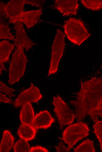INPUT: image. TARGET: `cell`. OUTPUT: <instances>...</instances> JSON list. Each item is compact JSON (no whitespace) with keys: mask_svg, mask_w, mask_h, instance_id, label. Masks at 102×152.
<instances>
[{"mask_svg":"<svg viewBox=\"0 0 102 152\" xmlns=\"http://www.w3.org/2000/svg\"><path fill=\"white\" fill-rule=\"evenodd\" d=\"M94 132L96 134L100 145L102 152V121L99 120L94 123L93 125Z\"/></svg>","mask_w":102,"mask_h":152,"instance_id":"44dd1931","label":"cell"},{"mask_svg":"<svg viewBox=\"0 0 102 152\" xmlns=\"http://www.w3.org/2000/svg\"><path fill=\"white\" fill-rule=\"evenodd\" d=\"M46 148L40 146H36L31 147L29 152H48Z\"/></svg>","mask_w":102,"mask_h":152,"instance_id":"d4e9b609","label":"cell"},{"mask_svg":"<svg viewBox=\"0 0 102 152\" xmlns=\"http://www.w3.org/2000/svg\"><path fill=\"white\" fill-rule=\"evenodd\" d=\"M14 47V44L7 40L0 42V64L7 62L10 53Z\"/></svg>","mask_w":102,"mask_h":152,"instance_id":"9a60e30c","label":"cell"},{"mask_svg":"<svg viewBox=\"0 0 102 152\" xmlns=\"http://www.w3.org/2000/svg\"><path fill=\"white\" fill-rule=\"evenodd\" d=\"M0 101L6 103H11L12 100L7 98L5 95L0 93Z\"/></svg>","mask_w":102,"mask_h":152,"instance_id":"83f0119b","label":"cell"},{"mask_svg":"<svg viewBox=\"0 0 102 152\" xmlns=\"http://www.w3.org/2000/svg\"><path fill=\"white\" fill-rule=\"evenodd\" d=\"M52 103L55 107L54 111L57 117L61 128L73 122L75 115L59 96H54Z\"/></svg>","mask_w":102,"mask_h":152,"instance_id":"8992f818","label":"cell"},{"mask_svg":"<svg viewBox=\"0 0 102 152\" xmlns=\"http://www.w3.org/2000/svg\"><path fill=\"white\" fill-rule=\"evenodd\" d=\"M14 141V138L10 132L4 130L0 145V152H9L13 146Z\"/></svg>","mask_w":102,"mask_h":152,"instance_id":"2e32d148","label":"cell"},{"mask_svg":"<svg viewBox=\"0 0 102 152\" xmlns=\"http://www.w3.org/2000/svg\"><path fill=\"white\" fill-rule=\"evenodd\" d=\"M0 23H4L7 19L9 18L6 10V4L1 2L0 3Z\"/></svg>","mask_w":102,"mask_h":152,"instance_id":"603a6c76","label":"cell"},{"mask_svg":"<svg viewBox=\"0 0 102 152\" xmlns=\"http://www.w3.org/2000/svg\"><path fill=\"white\" fill-rule=\"evenodd\" d=\"M89 132L88 125L82 122L70 125L66 128L62 134V139L68 144L69 151L79 141L87 136Z\"/></svg>","mask_w":102,"mask_h":152,"instance_id":"277c9868","label":"cell"},{"mask_svg":"<svg viewBox=\"0 0 102 152\" xmlns=\"http://www.w3.org/2000/svg\"><path fill=\"white\" fill-rule=\"evenodd\" d=\"M37 130L32 125L22 124L18 129L17 134L21 139L30 141L35 138Z\"/></svg>","mask_w":102,"mask_h":152,"instance_id":"5bb4252c","label":"cell"},{"mask_svg":"<svg viewBox=\"0 0 102 152\" xmlns=\"http://www.w3.org/2000/svg\"><path fill=\"white\" fill-rule=\"evenodd\" d=\"M82 4L86 8L93 11L102 9V0H81Z\"/></svg>","mask_w":102,"mask_h":152,"instance_id":"ac0fdd59","label":"cell"},{"mask_svg":"<svg viewBox=\"0 0 102 152\" xmlns=\"http://www.w3.org/2000/svg\"><path fill=\"white\" fill-rule=\"evenodd\" d=\"M79 4L76 0H56L53 8L58 10L63 16L76 15Z\"/></svg>","mask_w":102,"mask_h":152,"instance_id":"30bf717a","label":"cell"},{"mask_svg":"<svg viewBox=\"0 0 102 152\" xmlns=\"http://www.w3.org/2000/svg\"><path fill=\"white\" fill-rule=\"evenodd\" d=\"M26 4L35 6L38 8H41L42 6L43 1L42 0H25Z\"/></svg>","mask_w":102,"mask_h":152,"instance_id":"484cf974","label":"cell"},{"mask_svg":"<svg viewBox=\"0 0 102 152\" xmlns=\"http://www.w3.org/2000/svg\"><path fill=\"white\" fill-rule=\"evenodd\" d=\"M93 141L89 139L85 140L74 149L75 152H95Z\"/></svg>","mask_w":102,"mask_h":152,"instance_id":"e0dca14e","label":"cell"},{"mask_svg":"<svg viewBox=\"0 0 102 152\" xmlns=\"http://www.w3.org/2000/svg\"><path fill=\"white\" fill-rule=\"evenodd\" d=\"M10 28L8 24L0 23V38L7 39L14 41L15 38L9 31Z\"/></svg>","mask_w":102,"mask_h":152,"instance_id":"ffe728a7","label":"cell"},{"mask_svg":"<svg viewBox=\"0 0 102 152\" xmlns=\"http://www.w3.org/2000/svg\"><path fill=\"white\" fill-rule=\"evenodd\" d=\"M101 67H102V66H101Z\"/></svg>","mask_w":102,"mask_h":152,"instance_id":"f1b7e54d","label":"cell"},{"mask_svg":"<svg viewBox=\"0 0 102 152\" xmlns=\"http://www.w3.org/2000/svg\"><path fill=\"white\" fill-rule=\"evenodd\" d=\"M55 148L57 152H69L68 148H67L65 146L63 143L60 141L59 145L57 146H55Z\"/></svg>","mask_w":102,"mask_h":152,"instance_id":"4316f807","label":"cell"},{"mask_svg":"<svg viewBox=\"0 0 102 152\" xmlns=\"http://www.w3.org/2000/svg\"><path fill=\"white\" fill-rule=\"evenodd\" d=\"M76 100L70 101L75 111L77 121L90 115L95 109L102 107V79L94 77L81 82V88Z\"/></svg>","mask_w":102,"mask_h":152,"instance_id":"6da1fadb","label":"cell"},{"mask_svg":"<svg viewBox=\"0 0 102 152\" xmlns=\"http://www.w3.org/2000/svg\"><path fill=\"white\" fill-rule=\"evenodd\" d=\"M25 0H12L6 4V10L9 18L17 17L23 12Z\"/></svg>","mask_w":102,"mask_h":152,"instance_id":"7c38bea8","label":"cell"},{"mask_svg":"<svg viewBox=\"0 0 102 152\" xmlns=\"http://www.w3.org/2000/svg\"><path fill=\"white\" fill-rule=\"evenodd\" d=\"M0 91L2 92L7 95L10 97L12 96L14 97L15 96L13 92L15 91V90L12 88L8 87L5 84L0 81Z\"/></svg>","mask_w":102,"mask_h":152,"instance_id":"7402d4cb","label":"cell"},{"mask_svg":"<svg viewBox=\"0 0 102 152\" xmlns=\"http://www.w3.org/2000/svg\"><path fill=\"white\" fill-rule=\"evenodd\" d=\"M27 141L21 139L18 140L14 146V152H29L30 148V145Z\"/></svg>","mask_w":102,"mask_h":152,"instance_id":"d6986e66","label":"cell"},{"mask_svg":"<svg viewBox=\"0 0 102 152\" xmlns=\"http://www.w3.org/2000/svg\"><path fill=\"white\" fill-rule=\"evenodd\" d=\"M42 13L41 9L23 12L17 17L9 18L8 23H13L18 20H20L29 28L38 22Z\"/></svg>","mask_w":102,"mask_h":152,"instance_id":"9c48e42d","label":"cell"},{"mask_svg":"<svg viewBox=\"0 0 102 152\" xmlns=\"http://www.w3.org/2000/svg\"><path fill=\"white\" fill-rule=\"evenodd\" d=\"M64 33L60 29H58L52 47L51 60L48 76L57 71L64 49Z\"/></svg>","mask_w":102,"mask_h":152,"instance_id":"5b68a950","label":"cell"},{"mask_svg":"<svg viewBox=\"0 0 102 152\" xmlns=\"http://www.w3.org/2000/svg\"><path fill=\"white\" fill-rule=\"evenodd\" d=\"M42 97V95L39 89L31 83L30 88L19 95L14 102V106L18 108L25 103L36 102Z\"/></svg>","mask_w":102,"mask_h":152,"instance_id":"52a82bcc","label":"cell"},{"mask_svg":"<svg viewBox=\"0 0 102 152\" xmlns=\"http://www.w3.org/2000/svg\"><path fill=\"white\" fill-rule=\"evenodd\" d=\"M23 49L22 46L18 47L13 55L8 75V82L11 85L18 82L24 74L27 60Z\"/></svg>","mask_w":102,"mask_h":152,"instance_id":"3957f363","label":"cell"},{"mask_svg":"<svg viewBox=\"0 0 102 152\" xmlns=\"http://www.w3.org/2000/svg\"><path fill=\"white\" fill-rule=\"evenodd\" d=\"M16 35L14 43L17 47L22 46L26 51L29 50L36 44L30 40L27 37L23 28V22L18 20L13 23Z\"/></svg>","mask_w":102,"mask_h":152,"instance_id":"ba28073f","label":"cell"},{"mask_svg":"<svg viewBox=\"0 0 102 152\" xmlns=\"http://www.w3.org/2000/svg\"><path fill=\"white\" fill-rule=\"evenodd\" d=\"M55 121L47 110L40 112L36 114L34 118L32 126L36 129H47L51 126Z\"/></svg>","mask_w":102,"mask_h":152,"instance_id":"8fae6325","label":"cell"},{"mask_svg":"<svg viewBox=\"0 0 102 152\" xmlns=\"http://www.w3.org/2000/svg\"><path fill=\"white\" fill-rule=\"evenodd\" d=\"M34 117V112L31 103H25L23 105L20 113L21 124L32 125Z\"/></svg>","mask_w":102,"mask_h":152,"instance_id":"4fadbf2b","label":"cell"},{"mask_svg":"<svg viewBox=\"0 0 102 152\" xmlns=\"http://www.w3.org/2000/svg\"><path fill=\"white\" fill-rule=\"evenodd\" d=\"M90 116L94 123L98 121L99 116L102 118V107L95 109L92 112Z\"/></svg>","mask_w":102,"mask_h":152,"instance_id":"cb8c5ba5","label":"cell"},{"mask_svg":"<svg viewBox=\"0 0 102 152\" xmlns=\"http://www.w3.org/2000/svg\"><path fill=\"white\" fill-rule=\"evenodd\" d=\"M63 27L64 33L68 39L78 45L91 35V34L88 32L83 22L79 19L70 18L65 22Z\"/></svg>","mask_w":102,"mask_h":152,"instance_id":"7a4b0ae2","label":"cell"}]
</instances>
